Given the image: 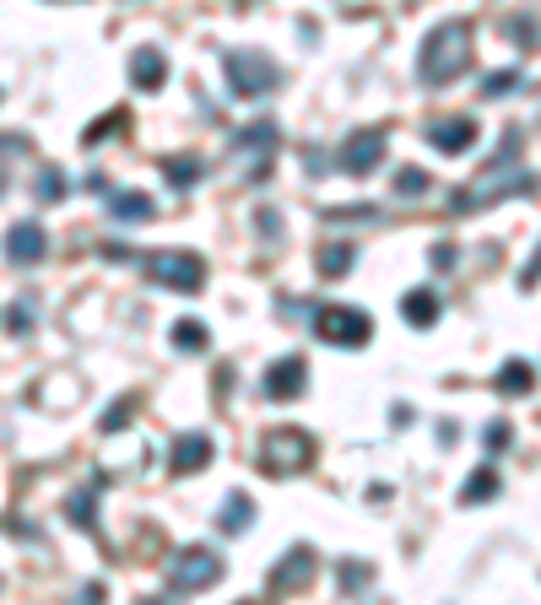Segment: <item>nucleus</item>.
<instances>
[{
  "label": "nucleus",
  "mask_w": 541,
  "mask_h": 605,
  "mask_svg": "<svg viewBox=\"0 0 541 605\" xmlns=\"http://www.w3.org/2000/svg\"><path fill=\"white\" fill-rule=\"evenodd\" d=\"M455 244H433V254H428V260H433V271H450V265H455Z\"/></svg>",
  "instance_id": "34"
},
{
  "label": "nucleus",
  "mask_w": 541,
  "mask_h": 605,
  "mask_svg": "<svg viewBox=\"0 0 541 605\" xmlns=\"http://www.w3.org/2000/svg\"><path fill=\"white\" fill-rule=\"evenodd\" d=\"M401 319H406V325H417V330L439 325V292H433V287H412L401 298Z\"/></svg>",
  "instance_id": "16"
},
{
  "label": "nucleus",
  "mask_w": 541,
  "mask_h": 605,
  "mask_svg": "<svg viewBox=\"0 0 541 605\" xmlns=\"http://www.w3.org/2000/svg\"><path fill=\"white\" fill-rule=\"evenodd\" d=\"M395 195H428V173H422V168L395 173Z\"/></svg>",
  "instance_id": "29"
},
{
  "label": "nucleus",
  "mask_w": 541,
  "mask_h": 605,
  "mask_svg": "<svg viewBox=\"0 0 541 605\" xmlns=\"http://www.w3.org/2000/svg\"><path fill=\"white\" fill-rule=\"evenodd\" d=\"M222 65H228V92L233 98H266V92H276V82H282L276 60L260 55V49H228Z\"/></svg>",
  "instance_id": "4"
},
{
  "label": "nucleus",
  "mask_w": 541,
  "mask_h": 605,
  "mask_svg": "<svg viewBox=\"0 0 541 605\" xmlns=\"http://www.w3.org/2000/svg\"><path fill=\"white\" fill-rule=\"evenodd\" d=\"M65 195V179L60 173H44V179H38V200H60Z\"/></svg>",
  "instance_id": "33"
},
{
  "label": "nucleus",
  "mask_w": 541,
  "mask_h": 605,
  "mask_svg": "<svg viewBox=\"0 0 541 605\" xmlns=\"http://www.w3.org/2000/svg\"><path fill=\"white\" fill-rule=\"evenodd\" d=\"M520 146H525V136L509 125L504 130V146L493 152V163H487L477 179L466 184V190L450 195V211H455V217H477V211H487L493 200H514V195H531L536 190V173L520 163Z\"/></svg>",
  "instance_id": "1"
},
{
  "label": "nucleus",
  "mask_w": 541,
  "mask_h": 605,
  "mask_svg": "<svg viewBox=\"0 0 541 605\" xmlns=\"http://www.w3.org/2000/svg\"><path fill=\"white\" fill-rule=\"evenodd\" d=\"M471 22L466 17H455V22H439L428 38H422V49H417V76H422V87H450L455 76H466L471 71Z\"/></svg>",
  "instance_id": "2"
},
{
  "label": "nucleus",
  "mask_w": 541,
  "mask_h": 605,
  "mask_svg": "<svg viewBox=\"0 0 541 605\" xmlns=\"http://www.w3.org/2000/svg\"><path fill=\"white\" fill-rule=\"evenodd\" d=\"M520 82H525V76L514 71V65H509V71H493V76L482 82V98H487V103H493V98H509V92H520Z\"/></svg>",
  "instance_id": "24"
},
{
  "label": "nucleus",
  "mask_w": 541,
  "mask_h": 605,
  "mask_svg": "<svg viewBox=\"0 0 541 605\" xmlns=\"http://www.w3.org/2000/svg\"><path fill=\"white\" fill-rule=\"evenodd\" d=\"M6 330H11V335H28V330H33V308L11 303V314H6Z\"/></svg>",
  "instance_id": "32"
},
{
  "label": "nucleus",
  "mask_w": 541,
  "mask_h": 605,
  "mask_svg": "<svg viewBox=\"0 0 541 605\" xmlns=\"http://www.w3.org/2000/svg\"><path fill=\"white\" fill-rule=\"evenodd\" d=\"M206 460H211V438L206 433H179L174 449H168V470H174V476H195Z\"/></svg>",
  "instance_id": "14"
},
{
  "label": "nucleus",
  "mask_w": 541,
  "mask_h": 605,
  "mask_svg": "<svg viewBox=\"0 0 541 605\" xmlns=\"http://www.w3.org/2000/svg\"><path fill=\"white\" fill-rule=\"evenodd\" d=\"M303 384H309V362L303 357H282L266 368V400H298Z\"/></svg>",
  "instance_id": "12"
},
{
  "label": "nucleus",
  "mask_w": 541,
  "mask_h": 605,
  "mask_svg": "<svg viewBox=\"0 0 541 605\" xmlns=\"http://www.w3.org/2000/svg\"><path fill=\"white\" fill-rule=\"evenodd\" d=\"M222 578V557L211 546H184L168 557V573H163V584H168V595H201V589H211Z\"/></svg>",
  "instance_id": "3"
},
{
  "label": "nucleus",
  "mask_w": 541,
  "mask_h": 605,
  "mask_svg": "<svg viewBox=\"0 0 541 605\" xmlns=\"http://www.w3.org/2000/svg\"><path fill=\"white\" fill-rule=\"evenodd\" d=\"M174 346H179V352H206L211 330L201 325V319H179V325H174Z\"/></svg>",
  "instance_id": "23"
},
{
  "label": "nucleus",
  "mask_w": 541,
  "mask_h": 605,
  "mask_svg": "<svg viewBox=\"0 0 541 605\" xmlns=\"http://www.w3.org/2000/svg\"><path fill=\"white\" fill-rule=\"evenodd\" d=\"M130 82H136L141 92H157V87H163L168 82V55H163V49H136V55H130Z\"/></svg>",
  "instance_id": "15"
},
{
  "label": "nucleus",
  "mask_w": 541,
  "mask_h": 605,
  "mask_svg": "<svg viewBox=\"0 0 541 605\" xmlns=\"http://www.w3.org/2000/svg\"><path fill=\"white\" fill-rule=\"evenodd\" d=\"M276 146H282V130H276V119H255V125H244L239 136H233V163L244 168L249 184H260V179L271 173Z\"/></svg>",
  "instance_id": "5"
},
{
  "label": "nucleus",
  "mask_w": 541,
  "mask_h": 605,
  "mask_svg": "<svg viewBox=\"0 0 541 605\" xmlns=\"http://www.w3.org/2000/svg\"><path fill=\"white\" fill-rule=\"evenodd\" d=\"M314 330H320V341H331V346H368L374 341V319L363 314V308H347V303H331V308H320L314 314Z\"/></svg>",
  "instance_id": "8"
},
{
  "label": "nucleus",
  "mask_w": 541,
  "mask_h": 605,
  "mask_svg": "<svg viewBox=\"0 0 541 605\" xmlns=\"http://www.w3.org/2000/svg\"><path fill=\"white\" fill-rule=\"evenodd\" d=\"M201 173H206L201 157H168V163H163V179L174 184V190H190V184H201Z\"/></svg>",
  "instance_id": "22"
},
{
  "label": "nucleus",
  "mask_w": 541,
  "mask_h": 605,
  "mask_svg": "<svg viewBox=\"0 0 541 605\" xmlns=\"http://www.w3.org/2000/svg\"><path fill=\"white\" fill-rule=\"evenodd\" d=\"M314 460V438L303 427H276V433L260 443V470L266 476H298Z\"/></svg>",
  "instance_id": "6"
},
{
  "label": "nucleus",
  "mask_w": 541,
  "mask_h": 605,
  "mask_svg": "<svg viewBox=\"0 0 541 605\" xmlns=\"http://www.w3.org/2000/svg\"><path fill=\"white\" fill-rule=\"evenodd\" d=\"M71 524L92 530V492H76V497H71Z\"/></svg>",
  "instance_id": "31"
},
{
  "label": "nucleus",
  "mask_w": 541,
  "mask_h": 605,
  "mask_svg": "<svg viewBox=\"0 0 541 605\" xmlns=\"http://www.w3.org/2000/svg\"><path fill=\"white\" fill-rule=\"evenodd\" d=\"M336 578H341V595H358V589L374 584V568H363V562H341Z\"/></svg>",
  "instance_id": "26"
},
{
  "label": "nucleus",
  "mask_w": 541,
  "mask_h": 605,
  "mask_svg": "<svg viewBox=\"0 0 541 605\" xmlns=\"http://www.w3.org/2000/svg\"><path fill=\"white\" fill-rule=\"evenodd\" d=\"M109 217H120V222H147V217H157V200L141 195V190H114V195H109Z\"/></svg>",
  "instance_id": "18"
},
{
  "label": "nucleus",
  "mask_w": 541,
  "mask_h": 605,
  "mask_svg": "<svg viewBox=\"0 0 541 605\" xmlns=\"http://www.w3.org/2000/svg\"><path fill=\"white\" fill-rule=\"evenodd\" d=\"M255 524V497L249 492H228L222 497V514H217V530L222 535H244Z\"/></svg>",
  "instance_id": "17"
},
{
  "label": "nucleus",
  "mask_w": 541,
  "mask_h": 605,
  "mask_svg": "<svg viewBox=\"0 0 541 605\" xmlns=\"http://www.w3.org/2000/svg\"><path fill=\"white\" fill-rule=\"evenodd\" d=\"M6 254H11V265H38L49 254V238H44V227L38 222H17L6 233Z\"/></svg>",
  "instance_id": "13"
},
{
  "label": "nucleus",
  "mask_w": 541,
  "mask_h": 605,
  "mask_svg": "<svg viewBox=\"0 0 541 605\" xmlns=\"http://www.w3.org/2000/svg\"><path fill=\"white\" fill-rule=\"evenodd\" d=\"M320 573V557H314V546H293L282 562L271 568L266 589L271 595H298V589H309V578Z\"/></svg>",
  "instance_id": "10"
},
{
  "label": "nucleus",
  "mask_w": 541,
  "mask_h": 605,
  "mask_svg": "<svg viewBox=\"0 0 541 605\" xmlns=\"http://www.w3.org/2000/svg\"><path fill=\"white\" fill-rule=\"evenodd\" d=\"M493 492H498V470H487V465H482L477 476H471L466 487H460V503H482V497H493Z\"/></svg>",
  "instance_id": "25"
},
{
  "label": "nucleus",
  "mask_w": 541,
  "mask_h": 605,
  "mask_svg": "<svg viewBox=\"0 0 541 605\" xmlns=\"http://www.w3.org/2000/svg\"><path fill=\"white\" fill-rule=\"evenodd\" d=\"M477 136H482V130H477V119H471V114H444V119H433V125H428V141L439 146L444 157L471 152V146H477Z\"/></svg>",
  "instance_id": "11"
},
{
  "label": "nucleus",
  "mask_w": 541,
  "mask_h": 605,
  "mask_svg": "<svg viewBox=\"0 0 541 605\" xmlns=\"http://www.w3.org/2000/svg\"><path fill=\"white\" fill-rule=\"evenodd\" d=\"M531 384H536L531 362H504V368H498V379H493L498 395H531Z\"/></svg>",
  "instance_id": "19"
},
{
  "label": "nucleus",
  "mask_w": 541,
  "mask_h": 605,
  "mask_svg": "<svg viewBox=\"0 0 541 605\" xmlns=\"http://www.w3.org/2000/svg\"><path fill=\"white\" fill-rule=\"evenodd\" d=\"M130 411H136V400H114L109 411H103V433H125V422H130Z\"/></svg>",
  "instance_id": "28"
},
{
  "label": "nucleus",
  "mask_w": 541,
  "mask_h": 605,
  "mask_svg": "<svg viewBox=\"0 0 541 605\" xmlns=\"http://www.w3.org/2000/svg\"><path fill=\"white\" fill-rule=\"evenodd\" d=\"M536 281H541V249H536V260L520 271V287H536Z\"/></svg>",
  "instance_id": "35"
},
{
  "label": "nucleus",
  "mask_w": 541,
  "mask_h": 605,
  "mask_svg": "<svg viewBox=\"0 0 541 605\" xmlns=\"http://www.w3.org/2000/svg\"><path fill=\"white\" fill-rule=\"evenodd\" d=\"M125 125H130V109H109L103 119H92V125L82 130V146H98V141H114V136H125Z\"/></svg>",
  "instance_id": "20"
},
{
  "label": "nucleus",
  "mask_w": 541,
  "mask_h": 605,
  "mask_svg": "<svg viewBox=\"0 0 541 605\" xmlns=\"http://www.w3.org/2000/svg\"><path fill=\"white\" fill-rule=\"evenodd\" d=\"M320 217H325V222H368V227H374L379 211H374V206H331V211H320Z\"/></svg>",
  "instance_id": "27"
},
{
  "label": "nucleus",
  "mask_w": 541,
  "mask_h": 605,
  "mask_svg": "<svg viewBox=\"0 0 541 605\" xmlns=\"http://www.w3.org/2000/svg\"><path fill=\"white\" fill-rule=\"evenodd\" d=\"M352 265H358V249H352V244H325L320 249V276L325 281H341Z\"/></svg>",
  "instance_id": "21"
},
{
  "label": "nucleus",
  "mask_w": 541,
  "mask_h": 605,
  "mask_svg": "<svg viewBox=\"0 0 541 605\" xmlns=\"http://www.w3.org/2000/svg\"><path fill=\"white\" fill-rule=\"evenodd\" d=\"M385 146H390V136H385L379 125L352 130V136H347V146H341V157H336V168H341V173H352V179H363V173H374V168H379Z\"/></svg>",
  "instance_id": "9"
},
{
  "label": "nucleus",
  "mask_w": 541,
  "mask_h": 605,
  "mask_svg": "<svg viewBox=\"0 0 541 605\" xmlns=\"http://www.w3.org/2000/svg\"><path fill=\"white\" fill-rule=\"evenodd\" d=\"M482 443H487V449H493V454H504L509 443H514V433H509V422H487V433H482Z\"/></svg>",
  "instance_id": "30"
},
{
  "label": "nucleus",
  "mask_w": 541,
  "mask_h": 605,
  "mask_svg": "<svg viewBox=\"0 0 541 605\" xmlns=\"http://www.w3.org/2000/svg\"><path fill=\"white\" fill-rule=\"evenodd\" d=\"M147 281L174 287V292H195L206 281V260L190 249H157V254H147Z\"/></svg>",
  "instance_id": "7"
}]
</instances>
